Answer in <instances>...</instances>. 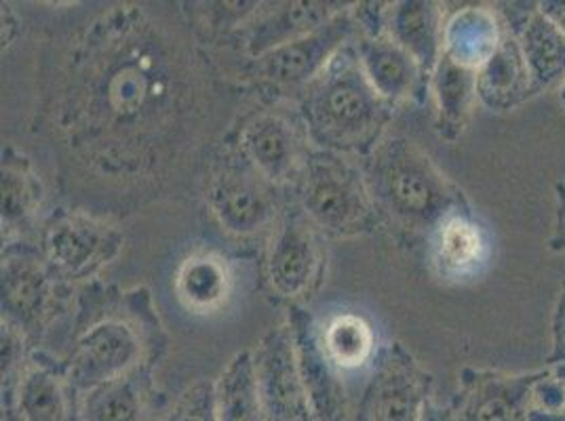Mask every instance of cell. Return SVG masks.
Returning a JSON list of instances; mask_svg holds the SVG:
<instances>
[{
    "label": "cell",
    "mask_w": 565,
    "mask_h": 421,
    "mask_svg": "<svg viewBox=\"0 0 565 421\" xmlns=\"http://www.w3.org/2000/svg\"><path fill=\"white\" fill-rule=\"evenodd\" d=\"M326 263L323 235L300 209L282 213L266 247V281L291 305L308 298L321 281Z\"/></svg>",
    "instance_id": "8fae6325"
},
{
    "label": "cell",
    "mask_w": 565,
    "mask_h": 421,
    "mask_svg": "<svg viewBox=\"0 0 565 421\" xmlns=\"http://www.w3.org/2000/svg\"><path fill=\"white\" fill-rule=\"evenodd\" d=\"M217 421H268L252 350L236 352L215 381Z\"/></svg>",
    "instance_id": "4316f807"
},
{
    "label": "cell",
    "mask_w": 565,
    "mask_h": 421,
    "mask_svg": "<svg viewBox=\"0 0 565 421\" xmlns=\"http://www.w3.org/2000/svg\"><path fill=\"white\" fill-rule=\"evenodd\" d=\"M117 226L83 210L57 213L43 230L41 253L62 282L89 281L122 253Z\"/></svg>",
    "instance_id": "52a82bcc"
},
{
    "label": "cell",
    "mask_w": 565,
    "mask_h": 421,
    "mask_svg": "<svg viewBox=\"0 0 565 421\" xmlns=\"http://www.w3.org/2000/svg\"><path fill=\"white\" fill-rule=\"evenodd\" d=\"M527 421H565V365L542 369Z\"/></svg>",
    "instance_id": "f546056e"
},
{
    "label": "cell",
    "mask_w": 565,
    "mask_h": 421,
    "mask_svg": "<svg viewBox=\"0 0 565 421\" xmlns=\"http://www.w3.org/2000/svg\"><path fill=\"white\" fill-rule=\"evenodd\" d=\"M498 13L518 41L536 95L557 83L562 85L565 80V34L542 13L539 2L500 4Z\"/></svg>",
    "instance_id": "e0dca14e"
},
{
    "label": "cell",
    "mask_w": 565,
    "mask_h": 421,
    "mask_svg": "<svg viewBox=\"0 0 565 421\" xmlns=\"http://www.w3.org/2000/svg\"><path fill=\"white\" fill-rule=\"evenodd\" d=\"M277 190L231 150L213 169L205 198L213 219L226 235L254 238L273 233L281 219Z\"/></svg>",
    "instance_id": "8992f818"
},
{
    "label": "cell",
    "mask_w": 565,
    "mask_h": 421,
    "mask_svg": "<svg viewBox=\"0 0 565 421\" xmlns=\"http://www.w3.org/2000/svg\"><path fill=\"white\" fill-rule=\"evenodd\" d=\"M428 91L435 99L437 133L444 140H458L469 125L477 101V72L441 55L437 68L430 74Z\"/></svg>",
    "instance_id": "484cf974"
},
{
    "label": "cell",
    "mask_w": 565,
    "mask_h": 421,
    "mask_svg": "<svg viewBox=\"0 0 565 421\" xmlns=\"http://www.w3.org/2000/svg\"><path fill=\"white\" fill-rule=\"evenodd\" d=\"M235 287L231 263L213 251H194L175 270L178 302L192 314L210 316L228 304Z\"/></svg>",
    "instance_id": "cb8c5ba5"
},
{
    "label": "cell",
    "mask_w": 565,
    "mask_h": 421,
    "mask_svg": "<svg viewBox=\"0 0 565 421\" xmlns=\"http://www.w3.org/2000/svg\"><path fill=\"white\" fill-rule=\"evenodd\" d=\"M536 97L534 83L515 36L504 24L494 55L477 71V101L490 112H511Z\"/></svg>",
    "instance_id": "44dd1931"
},
{
    "label": "cell",
    "mask_w": 565,
    "mask_h": 421,
    "mask_svg": "<svg viewBox=\"0 0 565 421\" xmlns=\"http://www.w3.org/2000/svg\"><path fill=\"white\" fill-rule=\"evenodd\" d=\"M428 421H449L448 407L435 404L433 411H430V415H428Z\"/></svg>",
    "instance_id": "d590c367"
},
{
    "label": "cell",
    "mask_w": 565,
    "mask_h": 421,
    "mask_svg": "<svg viewBox=\"0 0 565 421\" xmlns=\"http://www.w3.org/2000/svg\"><path fill=\"white\" fill-rule=\"evenodd\" d=\"M167 421H217L215 381L199 379L173 404Z\"/></svg>",
    "instance_id": "4dcf8cb0"
},
{
    "label": "cell",
    "mask_w": 565,
    "mask_h": 421,
    "mask_svg": "<svg viewBox=\"0 0 565 421\" xmlns=\"http://www.w3.org/2000/svg\"><path fill=\"white\" fill-rule=\"evenodd\" d=\"M157 333V316L143 291L122 295L120 304H110L97 316H89V323L76 333L71 356L64 363L76 395L148 369Z\"/></svg>",
    "instance_id": "277c9868"
},
{
    "label": "cell",
    "mask_w": 565,
    "mask_h": 421,
    "mask_svg": "<svg viewBox=\"0 0 565 421\" xmlns=\"http://www.w3.org/2000/svg\"><path fill=\"white\" fill-rule=\"evenodd\" d=\"M541 371L502 374L465 367L448 404L449 421H527Z\"/></svg>",
    "instance_id": "4fadbf2b"
},
{
    "label": "cell",
    "mask_w": 565,
    "mask_h": 421,
    "mask_svg": "<svg viewBox=\"0 0 565 421\" xmlns=\"http://www.w3.org/2000/svg\"><path fill=\"white\" fill-rule=\"evenodd\" d=\"M502 34L504 22L498 9L488 4H467L446 20L444 55L477 72L494 55Z\"/></svg>",
    "instance_id": "603a6c76"
},
{
    "label": "cell",
    "mask_w": 565,
    "mask_h": 421,
    "mask_svg": "<svg viewBox=\"0 0 565 421\" xmlns=\"http://www.w3.org/2000/svg\"><path fill=\"white\" fill-rule=\"evenodd\" d=\"M539 7L542 13L565 34V0H542Z\"/></svg>",
    "instance_id": "e575fe53"
},
{
    "label": "cell",
    "mask_w": 565,
    "mask_h": 421,
    "mask_svg": "<svg viewBox=\"0 0 565 421\" xmlns=\"http://www.w3.org/2000/svg\"><path fill=\"white\" fill-rule=\"evenodd\" d=\"M363 34L354 4L307 36L254 60V76L277 91H305L342 48Z\"/></svg>",
    "instance_id": "9c48e42d"
},
{
    "label": "cell",
    "mask_w": 565,
    "mask_h": 421,
    "mask_svg": "<svg viewBox=\"0 0 565 421\" xmlns=\"http://www.w3.org/2000/svg\"><path fill=\"white\" fill-rule=\"evenodd\" d=\"M430 263L444 279L465 281L477 277L490 259V240L475 213H460L435 233L428 242Z\"/></svg>",
    "instance_id": "7402d4cb"
},
{
    "label": "cell",
    "mask_w": 565,
    "mask_h": 421,
    "mask_svg": "<svg viewBox=\"0 0 565 421\" xmlns=\"http://www.w3.org/2000/svg\"><path fill=\"white\" fill-rule=\"evenodd\" d=\"M43 203V184L32 163L13 145L2 152V228L24 226Z\"/></svg>",
    "instance_id": "83f0119b"
},
{
    "label": "cell",
    "mask_w": 565,
    "mask_h": 421,
    "mask_svg": "<svg viewBox=\"0 0 565 421\" xmlns=\"http://www.w3.org/2000/svg\"><path fill=\"white\" fill-rule=\"evenodd\" d=\"M351 4L347 2H323V0H298L282 2L258 20L247 22L245 30V53L252 60L294 43L310 32L328 24L335 15H340Z\"/></svg>",
    "instance_id": "ffe728a7"
},
{
    "label": "cell",
    "mask_w": 565,
    "mask_h": 421,
    "mask_svg": "<svg viewBox=\"0 0 565 421\" xmlns=\"http://www.w3.org/2000/svg\"><path fill=\"white\" fill-rule=\"evenodd\" d=\"M212 71L175 24L117 4L72 43L53 125L95 177L143 190L167 177L205 133Z\"/></svg>",
    "instance_id": "6da1fadb"
},
{
    "label": "cell",
    "mask_w": 565,
    "mask_h": 421,
    "mask_svg": "<svg viewBox=\"0 0 565 421\" xmlns=\"http://www.w3.org/2000/svg\"><path fill=\"white\" fill-rule=\"evenodd\" d=\"M60 282L41 251L9 245L2 251V319L22 328L25 337L36 335L57 307Z\"/></svg>",
    "instance_id": "7c38bea8"
},
{
    "label": "cell",
    "mask_w": 565,
    "mask_h": 421,
    "mask_svg": "<svg viewBox=\"0 0 565 421\" xmlns=\"http://www.w3.org/2000/svg\"><path fill=\"white\" fill-rule=\"evenodd\" d=\"M354 51L374 91L393 108L420 101L428 91V76L420 64L388 34H361L354 41Z\"/></svg>",
    "instance_id": "ac0fdd59"
},
{
    "label": "cell",
    "mask_w": 565,
    "mask_h": 421,
    "mask_svg": "<svg viewBox=\"0 0 565 421\" xmlns=\"http://www.w3.org/2000/svg\"><path fill=\"white\" fill-rule=\"evenodd\" d=\"M150 375L148 369L122 375L78 395L76 421H148Z\"/></svg>",
    "instance_id": "d4e9b609"
},
{
    "label": "cell",
    "mask_w": 565,
    "mask_h": 421,
    "mask_svg": "<svg viewBox=\"0 0 565 421\" xmlns=\"http://www.w3.org/2000/svg\"><path fill=\"white\" fill-rule=\"evenodd\" d=\"M2 331H0V352H2V386H7L18 371L25 365V360L30 358L25 352V337L24 331L15 327L13 323L2 319Z\"/></svg>",
    "instance_id": "1f68e13d"
},
{
    "label": "cell",
    "mask_w": 565,
    "mask_h": 421,
    "mask_svg": "<svg viewBox=\"0 0 565 421\" xmlns=\"http://www.w3.org/2000/svg\"><path fill=\"white\" fill-rule=\"evenodd\" d=\"M395 110L365 78L353 43L302 91L300 120L312 148L365 159L388 133Z\"/></svg>",
    "instance_id": "3957f363"
},
{
    "label": "cell",
    "mask_w": 565,
    "mask_h": 421,
    "mask_svg": "<svg viewBox=\"0 0 565 421\" xmlns=\"http://www.w3.org/2000/svg\"><path fill=\"white\" fill-rule=\"evenodd\" d=\"M446 11L439 2L430 0H401L386 2L384 28L399 47L405 48L423 68L430 80L444 55Z\"/></svg>",
    "instance_id": "d6986e66"
},
{
    "label": "cell",
    "mask_w": 565,
    "mask_h": 421,
    "mask_svg": "<svg viewBox=\"0 0 565 421\" xmlns=\"http://www.w3.org/2000/svg\"><path fill=\"white\" fill-rule=\"evenodd\" d=\"M252 358L268 421H315L289 327L268 331Z\"/></svg>",
    "instance_id": "5bb4252c"
},
{
    "label": "cell",
    "mask_w": 565,
    "mask_h": 421,
    "mask_svg": "<svg viewBox=\"0 0 565 421\" xmlns=\"http://www.w3.org/2000/svg\"><path fill=\"white\" fill-rule=\"evenodd\" d=\"M548 249L553 253L565 256V182L555 184V213H553V230L548 236Z\"/></svg>",
    "instance_id": "836d02e7"
},
{
    "label": "cell",
    "mask_w": 565,
    "mask_h": 421,
    "mask_svg": "<svg viewBox=\"0 0 565 421\" xmlns=\"http://www.w3.org/2000/svg\"><path fill=\"white\" fill-rule=\"evenodd\" d=\"M433 375L393 344L380 352L356 409V421H428L433 402Z\"/></svg>",
    "instance_id": "ba28073f"
},
{
    "label": "cell",
    "mask_w": 565,
    "mask_h": 421,
    "mask_svg": "<svg viewBox=\"0 0 565 421\" xmlns=\"http://www.w3.org/2000/svg\"><path fill=\"white\" fill-rule=\"evenodd\" d=\"M307 131L281 110H258L235 131L236 154L275 187L296 186L307 164Z\"/></svg>",
    "instance_id": "30bf717a"
},
{
    "label": "cell",
    "mask_w": 565,
    "mask_h": 421,
    "mask_svg": "<svg viewBox=\"0 0 565 421\" xmlns=\"http://www.w3.org/2000/svg\"><path fill=\"white\" fill-rule=\"evenodd\" d=\"M298 209L323 236L349 238L370 233L377 209L363 166L344 154L312 148L296 184Z\"/></svg>",
    "instance_id": "5b68a950"
},
{
    "label": "cell",
    "mask_w": 565,
    "mask_h": 421,
    "mask_svg": "<svg viewBox=\"0 0 565 421\" xmlns=\"http://www.w3.org/2000/svg\"><path fill=\"white\" fill-rule=\"evenodd\" d=\"M2 388L13 421H76L78 395L66 377L64 365L30 356Z\"/></svg>",
    "instance_id": "2e32d148"
},
{
    "label": "cell",
    "mask_w": 565,
    "mask_h": 421,
    "mask_svg": "<svg viewBox=\"0 0 565 421\" xmlns=\"http://www.w3.org/2000/svg\"><path fill=\"white\" fill-rule=\"evenodd\" d=\"M363 173L377 217L388 219L409 238L430 242L435 233L460 213H472L471 201L416 143L386 133L365 156Z\"/></svg>",
    "instance_id": "7a4b0ae2"
},
{
    "label": "cell",
    "mask_w": 565,
    "mask_h": 421,
    "mask_svg": "<svg viewBox=\"0 0 565 421\" xmlns=\"http://www.w3.org/2000/svg\"><path fill=\"white\" fill-rule=\"evenodd\" d=\"M287 327L291 331L298 369L307 390L308 404L315 421H347L349 397L342 371L333 365L323 346L321 328L302 305L289 307Z\"/></svg>",
    "instance_id": "9a60e30c"
},
{
    "label": "cell",
    "mask_w": 565,
    "mask_h": 421,
    "mask_svg": "<svg viewBox=\"0 0 565 421\" xmlns=\"http://www.w3.org/2000/svg\"><path fill=\"white\" fill-rule=\"evenodd\" d=\"M323 346L330 354L333 365L340 371H353L363 367L376 352V335L367 321L353 312H342L333 316L321 328Z\"/></svg>",
    "instance_id": "f1b7e54d"
},
{
    "label": "cell",
    "mask_w": 565,
    "mask_h": 421,
    "mask_svg": "<svg viewBox=\"0 0 565 421\" xmlns=\"http://www.w3.org/2000/svg\"><path fill=\"white\" fill-rule=\"evenodd\" d=\"M548 367L565 365V281L559 287V295L551 319V352L546 356Z\"/></svg>",
    "instance_id": "d6a6232c"
},
{
    "label": "cell",
    "mask_w": 565,
    "mask_h": 421,
    "mask_svg": "<svg viewBox=\"0 0 565 421\" xmlns=\"http://www.w3.org/2000/svg\"><path fill=\"white\" fill-rule=\"evenodd\" d=\"M559 106L565 110V80L559 85Z\"/></svg>",
    "instance_id": "8d00e7d4"
}]
</instances>
